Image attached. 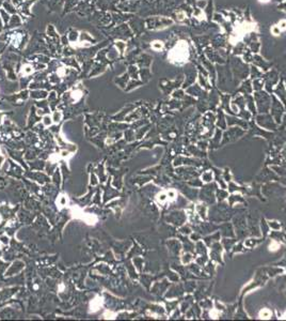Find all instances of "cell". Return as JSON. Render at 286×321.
<instances>
[{"label":"cell","instance_id":"cell-5","mask_svg":"<svg viewBox=\"0 0 286 321\" xmlns=\"http://www.w3.org/2000/svg\"><path fill=\"white\" fill-rule=\"evenodd\" d=\"M52 118H50V117H48V116H46V117L44 118V124H45L46 126H49V125L52 124Z\"/></svg>","mask_w":286,"mask_h":321},{"label":"cell","instance_id":"cell-6","mask_svg":"<svg viewBox=\"0 0 286 321\" xmlns=\"http://www.w3.org/2000/svg\"><path fill=\"white\" fill-rule=\"evenodd\" d=\"M61 117H62L61 113H55V115H53L52 120L55 121V122H58V121H60V119H61Z\"/></svg>","mask_w":286,"mask_h":321},{"label":"cell","instance_id":"cell-7","mask_svg":"<svg viewBox=\"0 0 286 321\" xmlns=\"http://www.w3.org/2000/svg\"><path fill=\"white\" fill-rule=\"evenodd\" d=\"M278 27L280 28V30H286V20H281L279 23Z\"/></svg>","mask_w":286,"mask_h":321},{"label":"cell","instance_id":"cell-10","mask_svg":"<svg viewBox=\"0 0 286 321\" xmlns=\"http://www.w3.org/2000/svg\"><path fill=\"white\" fill-rule=\"evenodd\" d=\"M259 1L260 2V3H268L270 0H259Z\"/></svg>","mask_w":286,"mask_h":321},{"label":"cell","instance_id":"cell-1","mask_svg":"<svg viewBox=\"0 0 286 321\" xmlns=\"http://www.w3.org/2000/svg\"><path fill=\"white\" fill-rule=\"evenodd\" d=\"M168 57L170 58V61L176 64H182L187 61L189 57V50H188V45L186 42H178L175 46L171 49Z\"/></svg>","mask_w":286,"mask_h":321},{"label":"cell","instance_id":"cell-4","mask_svg":"<svg viewBox=\"0 0 286 321\" xmlns=\"http://www.w3.org/2000/svg\"><path fill=\"white\" fill-rule=\"evenodd\" d=\"M280 28H279L278 26H273L272 28H271V32H272L273 36H279L280 34Z\"/></svg>","mask_w":286,"mask_h":321},{"label":"cell","instance_id":"cell-9","mask_svg":"<svg viewBox=\"0 0 286 321\" xmlns=\"http://www.w3.org/2000/svg\"><path fill=\"white\" fill-rule=\"evenodd\" d=\"M59 202H60V204H61V206H65V203H66V198H65V197H61V198H60V200H59Z\"/></svg>","mask_w":286,"mask_h":321},{"label":"cell","instance_id":"cell-3","mask_svg":"<svg viewBox=\"0 0 286 321\" xmlns=\"http://www.w3.org/2000/svg\"><path fill=\"white\" fill-rule=\"evenodd\" d=\"M152 47L154 48L155 50H160V49H162V48H164V43H162V42H160V41H155V42H153V43H152Z\"/></svg>","mask_w":286,"mask_h":321},{"label":"cell","instance_id":"cell-8","mask_svg":"<svg viewBox=\"0 0 286 321\" xmlns=\"http://www.w3.org/2000/svg\"><path fill=\"white\" fill-rule=\"evenodd\" d=\"M32 67L31 66H25V69L24 70H23V72H24V73L25 74H29L30 73V72H31L32 71Z\"/></svg>","mask_w":286,"mask_h":321},{"label":"cell","instance_id":"cell-2","mask_svg":"<svg viewBox=\"0 0 286 321\" xmlns=\"http://www.w3.org/2000/svg\"><path fill=\"white\" fill-rule=\"evenodd\" d=\"M102 302H103L102 301V297H96V299H94V300H92V302L90 303V310L93 311V313H94V311H97L99 308H101Z\"/></svg>","mask_w":286,"mask_h":321}]
</instances>
